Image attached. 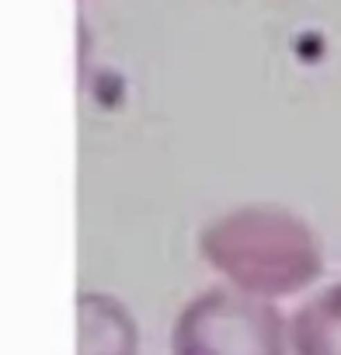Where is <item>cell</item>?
Instances as JSON below:
<instances>
[{
  "instance_id": "3",
  "label": "cell",
  "mask_w": 341,
  "mask_h": 355,
  "mask_svg": "<svg viewBox=\"0 0 341 355\" xmlns=\"http://www.w3.org/2000/svg\"><path fill=\"white\" fill-rule=\"evenodd\" d=\"M136 320L115 296H77V355H136Z\"/></svg>"
},
{
  "instance_id": "2",
  "label": "cell",
  "mask_w": 341,
  "mask_h": 355,
  "mask_svg": "<svg viewBox=\"0 0 341 355\" xmlns=\"http://www.w3.org/2000/svg\"><path fill=\"white\" fill-rule=\"evenodd\" d=\"M289 324L272 300L244 289H206L182 306L170 355H289Z\"/></svg>"
},
{
  "instance_id": "1",
  "label": "cell",
  "mask_w": 341,
  "mask_h": 355,
  "mask_svg": "<svg viewBox=\"0 0 341 355\" xmlns=\"http://www.w3.org/2000/svg\"><path fill=\"white\" fill-rule=\"evenodd\" d=\"M202 258L237 289L275 300L320 275V248L310 227L279 206H244L199 234Z\"/></svg>"
},
{
  "instance_id": "4",
  "label": "cell",
  "mask_w": 341,
  "mask_h": 355,
  "mask_svg": "<svg viewBox=\"0 0 341 355\" xmlns=\"http://www.w3.org/2000/svg\"><path fill=\"white\" fill-rule=\"evenodd\" d=\"M292 355H341V282L310 296L289 320Z\"/></svg>"
}]
</instances>
